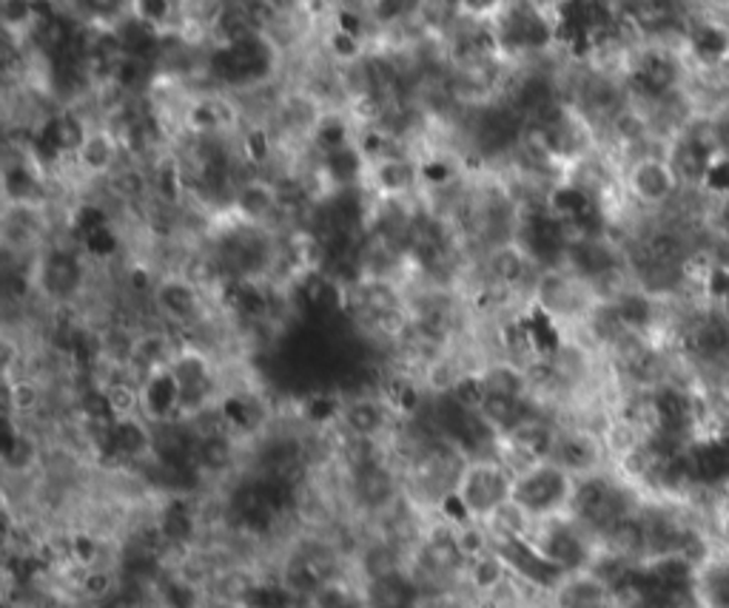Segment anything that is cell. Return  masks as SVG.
Instances as JSON below:
<instances>
[{
  "label": "cell",
  "instance_id": "cell-1",
  "mask_svg": "<svg viewBox=\"0 0 729 608\" xmlns=\"http://www.w3.org/2000/svg\"><path fill=\"white\" fill-rule=\"evenodd\" d=\"M277 69V46L265 32L248 34L237 43L217 46L208 54V74L211 80L231 89H248L272 78Z\"/></svg>",
  "mask_w": 729,
  "mask_h": 608
},
{
  "label": "cell",
  "instance_id": "cell-2",
  "mask_svg": "<svg viewBox=\"0 0 729 608\" xmlns=\"http://www.w3.org/2000/svg\"><path fill=\"white\" fill-rule=\"evenodd\" d=\"M456 492L473 518H491L513 498V478L499 461H473L471 467L462 469Z\"/></svg>",
  "mask_w": 729,
  "mask_h": 608
},
{
  "label": "cell",
  "instance_id": "cell-3",
  "mask_svg": "<svg viewBox=\"0 0 729 608\" xmlns=\"http://www.w3.org/2000/svg\"><path fill=\"white\" fill-rule=\"evenodd\" d=\"M573 487L562 467L555 464H536L528 472L513 478V498L510 504L519 506L524 515H550L559 506L568 504Z\"/></svg>",
  "mask_w": 729,
  "mask_h": 608
},
{
  "label": "cell",
  "instance_id": "cell-4",
  "mask_svg": "<svg viewBox=\"0 0 729 608\" xmlns=\"http://www.w3.org/2000/svg\"><path fill=\"white\" fill-rule=\"evenodd\" d=\"M496 555L502 557V564L508 569H513L519 577H524V580L539 586V589L559 591L564 577H568L539 546H533L524 538H499Z\"/></svg>",
  "mask_w": 729,
  "mask_h": 608
},
{
  "label": "cell",
  "instance_id": "cell-5",
  "mask_svg": "<svg viewBox=\"0 0 729 608\" xmlns=\"http://www.w3.org/2000/svg\"><path fill=\"white\" fill-rule=\"evenodd\" d=\"M83 276L86 270L83 265H80L78 253L55 248L49 250L43 262H40L38 282L49 299H55L58 305H69L71 296L78 293L80 285H83Z\"/></svg>",
  "mask_w": 729,
  "mask_h": 608
},
{
  "label": "cell",
  "instance_id": "cell-6",
  "mask_svg": "<svg viewBox=\"0 0 729 608\" xmlns=\"http://www.w3.org/2000/svg\"><path fill=\"white\" fill-rule=\"evenodd\" d=\"M140 410L142 416L155 423H171L183 418L180 407V387L168 367L151 372L140 387Z\"/></svg>",
  "mask_w": 729,
  "mask_h": 608
},
{
  "label": "cell",
  "instance_id": "cell-7",
  "mask_svg": "<svg viewBox=\"0 0 729 608\" xmlns=\"http://www.w3.org/2000/svg\"><path fill=\"white\" fill-rule=\"evenodd\" d=\"M155 305L166 319L177 325H194L203 319V293L183 276H171L157 285Z\"/></svg>",
  "mask_w": 729,
  "mask_h": 608
},
{
  "label": "cell",
  "instance_id": "cell-8",
  "mask_svg": "<svg viewBox=\"0 0 729 608\" xmlns=\"http://www.w3.org/2000/svg\"><path fill=\"white\" fill-rule=\"evenodd\" d=\"M652 412H656V429L672 438H687V432L696 423V401L678 387H661L652 396Z\"/></svg>",
  "mask_w": 729,
  "mask_h": 608
},
{
  "label": "cell",
  "instance_id": "cell-9",
  "mask_svg": "<svg viewBox=\"0 0 729 608\" xmlns=\"http://www.w3.org/2000/svg\"><path fill=\"white\" fill-rule=\"evenodd\" d=\"M678 83V66L664 52H644L630 74V86L647 100H661L670 94Z\"/></svg>",
  "mask_w": 729,
  "mask_h": 608
},
{
  "label": "cell",
  "instance_id": "cell-10",
  "mask_svg": "<svg viewBox=\"0 0 729 608\" xmlns=\"http://www.w3.org/2000/svg\"><path fill=\"white\" fill-rule=\"evenodd\" d=\"M539 549H542L544 555H548L550 560L564 571V575L584 569V566L590 564L588 544H584V538H581L579 531L568 524L550 526V529L542 535Z\"/></svg>",
  "mask_w": 729,
  "mask_h": 608
},
{
  "label": "cell",
  "instance_id": "cell-11",
  "mask_svg": "<svg viewBox=\"0 0 729 608\" xmlns=\"http://www.w3.org/2000/svg\"><path fill=\"white\" fill-rule=\"evenodd\" d=\"M504 441H508L513 449H519L528 461L548 464V458H553L559 436H555V429L550 427L548 418L533 416L528 418V421L519 423V427L510 429L508 436H504Z\"/></svg>",
  "mask_w": 729,
  "mask_h": 608
},
{
  "label": "cell",
  "instance_id": "cell-12",
  "mask_svg": "<svg viewBox=\"0 0 729 608\" xmlns=\"http://www.w3.org/2000/svg\"><path fill=\"white\" fill-rule=\"evenodd\" d=\"M120 151H124V142H120L115 131L91 129L83 148L78 151V166L86 173H95V177H109L124 162L126 155H120Z\"/></svg>",
  "mask_w": 729,
  "mask_h": 608
},
{
  "label": "cell",
  "instance_id": "cell-13",
  "mask_svg": "<svg viewBox=\"0 0 729 608\" xmlns=\"http://www.w3.org/2000/svg\"><path fill=\"white\" fill-rule=\"evenodd\" d=\"M317 171L334 186V191H339V188H359L362 177L368 171V160H365V155L356 148V142H351V146L345 148L319 155Z\"/></svg>",
  "mask_w": 729,
  "mask_h": 608
},
{
  "label": "cell",
  "instance_id": "cell-14",
  "mask_svg": "<svg viewBox=\"0 0 729 608\" xmlns=\"http://www.w3.org/2000/svg\"><path fill=\"white\" fill-rule=\"evenodd\" d=\"M533 270H536V265L530 262L513 242L496 245V248L491 250V257H487V276H491V282L502 285V288L508 290H519L522 285H528L530 279H533Z\"/></svg>",
  "mask_w": 729,
  "mask_h": 608
},
{
  "label": "cell",
  "instance_id": "cell-15",
  "mask_svg": "<svg viewBox=\"0 0 729 608\" xmlns=\"http://www.w3.org/2000/svg\"><path fill=\"white\" fill-rule=\"evenodd\" d=\"M354 495L362 506L382 509V506L391 504L396 495L394 472L382 461L365 464V467L354 469Z\"/></svg>",
  "mask_w": 729,
  "mask_h": 608
},
{
  "label": "cell",
  "instance_id": "cell-16",
  "mask_svg": "<svg viewBox=\"0 0 729 608\" xmlns=\"http://www.w3.org/2000/svg\"><path fill=\"white\" fill-rule=\"evenodd\" d=\"M339 421L351 438H376L385 427V401H380L376 396L348 398L343 403Z\"/></svg>",
  "mask_w": 729,
  "mask_h": 608
},
{
  "label": "cell",
  "instance_id": "cell-17",
  "mask_svg": "<svg viewBox=\"0 0 729 608\" xmlns=\"http://www.w3.org/2000/svg\"><path fill=\"white\" fill-rule=\"evenodd\" d=\"M111 447L117 461H140L146 455H155V432L137 416L117 418L111 427Z\"/></svg>",
  "mask_w": 729,
  "mask_h": 608
},
{
  "label": "cell",
  "instance_id": "cell-18",
  "mask_svg": "<svg viewBox=\"0 0 729 608\" xmlns=\"http://www.w3.org/2000/svg\"><path fill=\"white\" fill-rule=\"evenodd\" d=\"M678 177L672 168L661 160H641L630 173V188L644 202H664L676 191Z\"/></svg>",
  "mask_w": 729,
  "mask_h": 608
},
{
  "label": "cell",
  "instance_id": "cell-19",
  "mask_svg": "<svg viewBox=\"0 0 729 608\" xmlns=\"http://www.w3.org/2000/svg\"><path fill=\"white\" fill-rule=\"evenodd\" d=\"M599 441L588 432H564L555 441L553 464L564 472H590L599 464Z\"/></svg>",
  "mask_w": 729,
  "mask_h": 608
},
{
  "label": "cell",
  "instance_id": "cell-20",
  "mask_svg": "<svg viewBox=\"0 0 729 608\" xmlns=\"http://www.w3.org/2000/svg\"><path fill=\"white\" fill-rule=\"evenodd\" d=\"M371 173L382 197H407L420 180V166L411 157H385L371 166Z\"/></svg>",
  "mask_w": 729,
  "mask_h": 608
},
{
  "label": "cell",
  "instance_id": "cell-21",
  "mask_svg": "<svg viewBox=\"0 0 729 608\" xmlns=\"http://www.w3.org/2000/svg\"><path fill=\"white\" fill-rule=\"evenodd\" d=\"M555 602L559 608H615L613 591L593 575L564 580L562 589L555 591Z\"/></svg>",
  "mask_w": 729,
  "mask_h": 608
},
{
  "label": "cell",
  "instance_id": "cell-22",
  "mask_svg": "<svg viewBox=\"0 0 729 608\" xmlns=\"http://www.w3.org/2000/svg\"><path fill=\"white\" fill-rule=\"evenodd\" d=\"M3 193H7V199L12 202V206L35 208L40 199H43L46 188L29 162L14 160L9 162L7 171H3Z\"/></svg>",
  "mask_w": 729,
  "mask_h": 608
},
{
  "label": "cell",
  "instance_id": "cell-23",
  "mask_svg": "<svg viewBox=\"0 0 729 608\" xmlns=\"http://www.w3.org/2000/svg\"><path fill=\"white\" fill-rule=\"evenodd\" d=\"M234 208H237L239 217L254 225L265 222V219H272L274 213H279L274 186L263 180L243 182V186L237 188V197H234Z\"/></svg>",
  "mask_w": 729,
  "mask_h": 608
},
{
  "label": "cell",
  "instance_id": "cell-24",
  "mask_svg": "<svg viewBox=\"0 0 729 608\" xmlns=\"http://www.w3.org/2000/svg\"><path fill=\"white\" fill-rule=\"evenodd\" d=\"M484 387H487V396L496 398H528L530 396V381H528V370L522 367L510 365V361H502V365H491L487 370L482 372Z\"/></svg>",
  "mask_w": 729,
  "mask_h": 608
},
{
  "label": "cell",
  "instance_id": "cell-25",
  "mask_svg": "<svg viewBox=\"0 0 729 608\" xmlns=\"http://www.w3.org/2000/svg\"><path fill=\"white\" fill-rule=\"evenodd\" d=\"M371 608H413L416 606V589L405 575H391L382 580H371L368 589Z\"/></svg>",
  "mask_w": 729,
  "mask_h": 608
},
{
  "label": "cell",
  "instance_id": "cell-26",
  "mask_svg": "<svg viewBox=\"0 0 729 608\" xmlns=\"http://www.w3.org/2000/svg\"><path fill=\"white\" fill-rule=\"evenodd\" d=\"M194 512L188 509V504L183 500H171V504L162 509L160 524H157V531H160V538L166 540L168 546H183L186 540L194 538Z\"/></svg>",
  "mask_w": 729,
  "mask_h": 608
},
{
  "label": "cell",
  "instance_id": "cell-27",
  "mask_svg": "<svg viewBox=\"0 0 729 608\" xmlns=\"http://www.w3.org/2000/svg\"><path fill=\"white\" fill-rule=\"evenodd\" d=\"M687 341L703 359H718V356H727L729 352V327L718 319H703L687 336Z\"/></svg>",
  "mask_w": 729,
  "mask_h": 608
},
{
  "label": "cell",
  "instance_id": "cell-28",
  "mask_svg": "<svg viewBox=\"0 0 729 608\" xmlns=\"http://www.w3.org/2000/svg\"><path fill=\"white\" fill-rule=\"evenodd\" d=\"M690 46L698 60L703 63H718L729 54V29L718 27V23H701L692 29Z\"/></svg>",
  "mask_w": 729,
  "mask_h": 608
},
{
  "label": "cell",
  "instance_id": "cell-29",
  "mask_svg": "<svg viewBox=\"0 0 729 608\" xmlns=\"http://www.w3.org/2000/svg\"><path fill=\"white\" fill-rule=\"evenodd\" d=\"M613 308L619 313L624 330H647L652 325V301L647 293H639V290H624L613 299Z\"/></svg>",
  "mask_w": 729,
  "mask_h": 608
},
{
  "label": "cell",
  "instance_id": "cell-30",
  "mask_svg": "<svg viewBox=\"0 0 729 608\" xmlns=\"http://www.w3.org/2000/svg\"><path fill=\"white\" fill-rule=\"evenodd\" d=\"M234 455H237V447H234L231 436L203 438V441H197L194 461H197L200 472H226L234 464Z\"/></svg>",
  "mask_w": 729,
  "mask_h": 608
},
{
  "label": "cell",
  "instance_id": "cell-31",
  "mask_svg": "<svg viewBox=\"0 0 729 608\" xmlns=\"http://www.w3.org/2000/svg\"><path fill=\"white\" fill-rule=\"evenodd\" d=\"M465 555L459 549L456 535H440V538H431L425 546V566L433 571V575H451L462 566Z\"/></svg>",
  "mask_w": 729,
  "mask_h": 608
},
{
  "label": "cell",
  "instance_id": "cell-32",
  "mask_svg": "<svg viewBox=\"0 0 729 608\" xmlns=\"http://www.w3.org/2000/svg\"><path fill=\"white\" fill-rule=\"evenodd\" d=\"M447 396H451L465 412H482L484 401H487V387H484L482 372H471V370L462 372Z\"/></svg>",
  "mask_w": 729,
  "mask_h": 608
},
{
  "label": "cell",
  "instance_id": "cell-33",
  "mask_svg": "<svg viewBox=\"0 0 729 608\" xmlns=\"http://www.w3.org/2000/svg\"><path fill=\"white\" fill-rule=\"evenodd\" d=\"M644 253H647V262L652 265H672V268H681V259H684V242H681L678 233H670V231L652 233L644 245Z\"/></svg>",
  "mask_w": 729,
  "mask_h": 608
},
{
  "label": "cell",
  "instance_id": "cell-34",
  "mask_svg": "<svg viewBox=\"0 0 729 608\" xmlns=\"http://www.w3.org/2000/svg\"><path fill=\"white\" fill-rule=\"evenodd\" d=\"M314 142H317L319 151H336V148L351 146V129L348 122L339 114L328 111V114H319L317 126H314Z\"/></svg>",
  "mask_w": 729,
  "mask_h": 608
},
{
  "label": "cell",
  "instance_id": "cell-35",
  "mask_svg": "<svg viewBox=\"0 0 729 608\" xmlns=\"http://www.w3.org/2000/svg\"><path fill=\"white\" fill-rule=\"evenodd\" d=\"M239 602L246 608H290L294 595L277 582H252V586H246Z\"/></svg>",
  "mask_w": 729,
  "mask_h": 608
},
{
  "label": "cell",
  "instance_id": "cell-36",
  "mask_svg": "<svg viewBox=\"0 0 729 608\" xmlns=\"http://www.w3.org/2000/svg\"><path fill=\"white\" fill-rule=\"evenodd\" d=\"M7 407L14 412H35L40 407V387L29 378H18L7 385Z\"/></svg>",
  "mask_w": 729,
  "mask_h": 608
},
{
  "label": "cell",
  "instance_id": "cell-37",
  "mask_svg": "<svg viewBox=\"0 0 729 608\" xmlns=\"http://www.w3.org/2000/svg\"><path fill=\"white\" fill-rule=\"evenodd\" d=\"M325 49L334 60H343V63H359L365 58V49H362L359 38H351V34L339 32V29H331L328 38H325Z\"/></svg>",
  "mask_w": 729,
  "mask_h": 608
},
{
  "label": "cell",
  "instance_id": "cell-38",
  "mask_svg": "<svg viewBox=\"0 0 729 608\" xmlns=\"http://www.w3.org/2000/svg\"><path fill=\"white\" fill-rule=\"evenodd\" d=\"M303 403V412L311 423H331L339 421V416H343V401L336 396H328V392H317Z\"/></svg>",
  "mask_w": 729,
  "mask_h": 608
},
{
  "label": "cell",
  "instance_id": "cell-39",
  "mask_svg": "<svg viewBox=\"0 0 729 608\" xmlns=\"http://www.w3.org/2000/svg\"><path fill=\"white\" fill-rule=\"evenodd\" d=\"M471 577H473V582H476L479 589H496L499 582H502V577H504V564H502V557L499 555H482V557H476V560H473V566H471Z\"/></svg>",
  "mask_w": 729,
  "mask_h": 608
},
{
  "label": "cell",
  "instance_id": "cell-40",
  "mask_svg": "<svg viewBox=\"0 0 729 608\" xmlns=\"http://www.w3.org/2000/svg\"><path fill=\"white\" fill-rule=\"evenodd\" d=\"M365 571H368L371 580H382V577L400 575V560H396V551L391 546H374L365 555Z\"/></svg>",
  "mask_w": 729,
  "mask_h": 608
},
{
  "label": "cell",
  "instance_id": "cell-41",
  "mask_svg": "<svg viewBox=\"0 0 729 608\" xmlns=\"http://www.w3.org/2000/svg\"><path fill=\"white\" fill-rule=\"evenodd\" d=\"M160 600L166 608H197V589L188 580H162Z\"/></svg>",
  "mask_w": 729,
  "mask_h": 608
},
{
  "label": "cell",
  "instance_id": "cell-42",
  "mask_svg": "<svg viewBox=\"0 0 729 608\" xmlns=\"http://www.w3.org/2000/svg\"><path fill=\"white\" fill-rule=\"evenodd\" d=\"M243 151H246V157L254 162V166H265L274 155L272 134H268L265 129H259V126H254V129H248L246 137H243Z\"/></svg>",
  "mask_w": 729,
  "mask_h": 608
},
{
  "label": "cell",
  "instance_id": "cell-43",
  "mask_svg": "<svg viewBox=\"0 0 729 608\" xmlns=\"http://www.w3.org/2000/svg\"><path fill=\"white\" fill-rule=\"evenodd\" d=\"M83 248L91 259H111L117 253V248H120V239L111 231V225H106V228H100V231L89 233V237L83 239Z\"/></svg>",
  "mask_w": 729,
  "mask_h": 608
},
{
  "label": "cell",
  "instance_id": "cell-44",
  "mask_svg": "<svg viewBox=\"0 0 729 608\" xmlns=\"http://www.w3.org/2000/svg\"><path fill=\"white\" fill-rule=\"evenodd\" d=\"M456 177L453 166L447 160H440V157H433V160L422 162L420 166V180L425 182L427 188H447Z\"/></svg>",
  "mask_w": 729,
  "mask_h": 608
},
{
  "label": "cell",
  "instance_id": "cell-45",
  "mask_svg": "<svg viewBox=\"0 0 729 608\" xmlns=\"http://www.w3.org/2000/svg\"><path fill=\"white\" fill-rule=\"evenodd\" d=\"M171 9L175 7L166 3V0H140V3L131 7V12H135V18H140L142 23L160 29L162 23H168V18H171Z\"/></svg>",
  "mask_w": 729,
  "mask_h": 608
},
{
  "label": "cell",
  "instance_id": "cell-46",
  "mask_svg": "<svg viewBox=\"0 0 729 608\" xmlns=\"http://www.w3.org/2000/svg\"><path fill=\"white\" fill-rule=\"evenodd\" d=\"M35 458H38V447H35V441L27 436V432H20V438L14 441V447L9 449V452H3V464H7L9 469L32 467Z\"/></svg>",
  "mask_w": 729,
  "mask_h": 608
},
{
  "label": "cell",
  "instance_id": "cell-47",
  "mask_svg": "<svg viewBox=\"0 0 729 608\" xmlns=\"http://www.w3.org/2000/svg\"><path fill=\"white\" fill-rule=\"evenodd\" d=\"M334 20H336L334 29H339V32L351 34V38H359V40H362V34H365V27H368V14H359L348 7L336 9Z\"/></svg>",
  "mask_w": 729,
  "mask_h": 608
},
{
  "label": "cell",
  "instance_id": "cell-48",
  "mask_svg": "<svg viewBox=\"0 0 729 608\" xmlns=\"http://www.w3.org/2000/svg\"><path fill=\"white\" fill-rule=\"evenodd\" d=\"M613 129L621 140L633 142V140H639V137H644L647 126L639 114H633V111H619L613 120Z\"/></svg>",
  "mask_w": 729,
  "mask_h": 608
},
{
  "label": "cell",
  "instance_id": "cell-49",
  "mask_svg": "<svg viewBox=\"0 0 729 608\" xmlns=\"http://www.w3.org/2000/svg\"><path fill=\"white\" fill-rule=\"evenodd\" d=\"M703 288H707V296H712V299H729V268H723V265H712L710 270H707V279H703Z\"/></svg>",
  "mask_w": 729,
  "mask_h": 608
},
{
  "label": "cell",
  "instance_id": "cell-50",
  "mask_svg": "<svg viewBox=\"0 0 729 608\" xmlns=\"http://www.w3.org/2000/svg\"><path fill=\"white\" fill-rule=\"evenodd\" d=\"M703 186L712 193H729V157H718L712 160L710 171L703 177Z\"/></svg>",
  "mask_w": 729,
  "mask_h": 608
},
{
  "label": "cell",
  "instance_id": "cell-51",
  "mask_svg": "<svg viewBox=\"0 0 729 608\" xmlns=\"http://www.w3.org/2000/svg\"><path fill=\"white\" fill-rule=\"evenodd\" d=\"M442 512H445V518L451 520V524H459V526H467V520L473 518L471 509L465 506V500L459 498L456 489L442 495Z\"/></svg>",
  "mask_w": 729,
  "mask_h": 608
},
{
  "label": "cell",
  "instance_id": "cell-52",
  "mask_svg": "<svg viewBox=\"0 0 729 608\" xmlns=\"http://www.w3.org/2000/svg\"><path fill=\"white\" fill-rule=\"evenodd\" d=\"M100 608H142L140 589H135V586H126V589H120V591H111L106 600H100Z\"/></svg>",
  "mask_w": 729,
  "mask_h": 608
},
{
  "label": "cell",
  "instance_id": "cell-53",
  "mask_svg": "<svg viewBox=\"0 0 729 608\" xmlns=\"http://www.w3.org/2000/svg\"><path fill=\"white\" fill-rule=\"evenodd\" d=\"M69 551L75 555V560H80V564H91V557H95L97 546L89 535H78V538H71Z\"/></svg>",
  "mask_w": 729,
  "mask_h": 608
},
{
  "label": "cell",
  "instance_id": "cell-54",
  "mask_svg": "<svg viewBox=\"0 0 729 608\" xmlns=\"http://www.w3.org/2000/svg\"><path fill=\"white\" fill-rule=\"evenodd\" d=\"M427 12H442V9H445V12H459V3L456 7H453V3H442V7H425ZM459 14H420V20L422 23H451V20H456Z\"/></svg>",
  "mask_w": 729,
  "mask_h": 608
},
{
  "label": "cell",
  "instance_id": "cell-55",
  "mask_svg": "<svg viewBox=\"0 0 729 608\" xmlns=\"http://www.w3.org/2000/svg\"><path fill=\"white\" fill-rule=\"evenodd\" d=\"M716 129H718V146H721L723 151H727V155H729V120L718 122Z\"/></svg>",
  "mask_w": 729,
  "mask_h": 608
},
{
  "label": "cell",
  "instance_id": "cell-56",
  "mask_svg": "<svg viewBox=\"0 0 729 608\" xmlns=\"http://www.w3.org/2000/svg\"><path fill=\"white\" fill-rule=\"evenodd\" d=\"M723 313H727V319H729V299L723 301Z\"/></svg>",
  "mask_w": 729,
  "mask_h": 608
},
{
  "label": "cell",
  "instance_id": "cell-57",
  "mask_svg": "<svg viewBox=\"0 0 729 608\" xmlns=\"http://www.w3.org/2000/svg\"><path fill=\"white\" fill-rule=\"evenodd\" d=\"M727 392H729V387H727Z\"/></svg>",
  "mask_w": 729,
  "mask_h": 608
}]
</instances>
